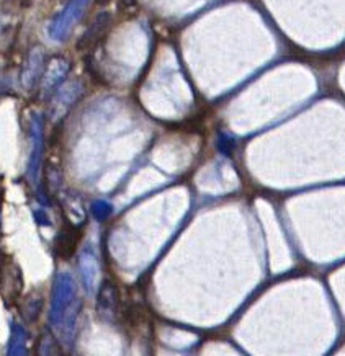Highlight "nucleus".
Masks as SVG:
<instances>
[{"label": "nucleus", "instance_id": "f257e3e1", "mask_svg": "<svg viewBox=\"0 0 345 356\" xmlns=\"http://www.w3.org/2000/svg\"><path fill=\"white\" fill-rule=\"evenodd\" d=\"M111 23V15L109 12H100L99 15L93 18V22L87 26V30L83 31V35L77 41V49H88L92 46H95L102 40V36L105 35Z\"/></svg>", "mask_w": 345, "mask_h": 356}, {"label": "nucleus", "instance_id": "f03ea898", "mask_svg": "<svg viewBox=\"0 0 345 356\" xmlns=\"http://www.w3.org/2000/svg\"><path fill=\"white\" fill-rule=\"evenodd\" d=\"M82 238V229L72 226V224L64 222L63 229L58 234V243H56V252L63 260H69L76 252Z\"/></svg>", "mask_w": 345, "mask_h": 356}, {"label": "nucleus", "instance_id": "7ed1b4c3", "mask_svg": "<svg viewBox=\"0 0 345 356\" xmlns=\"http://www.w3.org/2000/svg\"><path fill=\"white\" fill-rule=\"evenodd\" d=\"M97 307L102 314L109 312V314H115L118 312L120 309V293L118 288L115 286V283L111 281H105L102 284L100 294H99V302H97Z\"/></svg>", "mask_w": 345, "mask_h": 356}, {"label": "nucleus", "instance_id": "20e7f679", "mask_svg": "<svg viewBox=\"0 0 345 356\" xmlns=\"http://www.w3.org/2000/svg\"><path fill=\"white\" fill-rule=\"evenodd\" d=\"M41 309H43V299H41L40 296H31V298H28L25 302H23L22 314H23V317L26 318V322H30L31 311H35L36 316L40 317Z\"/></svg>", "mask_w": 345, "mask_h": 356}, {"label": "nucleus", "instance_id": "39448f33", "mask_svg": "<svg viewBox=\"0 0 345 356\" xmlns=\"http://www.w3.org/2000/svg\"><path fill=\"white\" fill-rule=\"evenodd\" d=\"M93 2H95L99 7H106L111 2V0H93Z\"/></svg>", "mask_w": 345, "mask_h": 356}, {"label": "nucleus", "instance_id": "423d86ee", "mask_svg": "<svg viewBox=\"0 0 345 356\" xmlns=\"http://www.w3.org/2000/svg\"><path fill=\"white\" fill-rule=\"evenodd\" d=\"M125 6H131V3H134V0H123Z\"/></svg>", "mask_w": 345, "mask_h": 356}]
</instances>
